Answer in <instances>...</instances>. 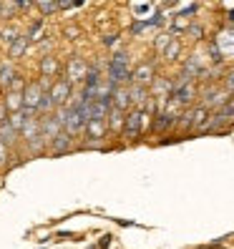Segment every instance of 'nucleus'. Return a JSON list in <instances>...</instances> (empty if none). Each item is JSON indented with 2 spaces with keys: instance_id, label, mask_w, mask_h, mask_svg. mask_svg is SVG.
<instances>
[{
  "instance_id": "7c9ffc66",
  "label": "nucleus",
  "mask_w": 234,
  "mask_h": 249,
  "mask_svg": "<svg viewBox=\"0 0 234 249\" xmlns=\"http://www.w3.org/2000/svg\"><path fill=\"white\" fill-rule=\"evenodd\" d=\"M116 38H119V36H106V38H104V46H113Z\"/></svg>"
},
{
  "instance_id": "7ed1b4c3",
  "label": "nucleus",
  "mask_w": 234,
  "mask_h": 249,
  "mask_svg": "<svg viewBox=\"0 0 234 249\" xmlns=\"http://www.w3.org/2000/svg\"><path fill=\"white\" fill-rule=\"evenodd\" d=\"M40 96H43V89H40V83L38 81H31L23 89V108L28 113H38V104H40Z\"/></svg>"
},
{
  "instance_id": "393cba45",
  "label": "nucleus",
  "mask_w": 234,
  "mask_h": 249,
  "mask_svg": "<svg viewBox=\"0 0 234 249\" xmlns=\"http://www.w3.org/2000/svg\"><path fill=\"white\" fill-rule=\"evenodd\" d=\"M63 33H66V38H68V40H76V38L81 36V31H78V28H76V25H68V28H66V31H63Z\"/></svg>"
},
{
  "instance_id": "20e7f679",
  "label": "nucleus",
  "mask_w": 234,
  "mask_h": 249,
  "mask_svg": "<svg viewBox=\"0 0 234 249\" xmlns=\"http://www.w3.org/2000/svg\"><path fill=\"white\" fill-rule=\"evenodd\" d=\"M51 101H53V106L55 108H63L68 106V98H71V83L66 78H58L55 83H51Z\"/></svg>"
},
{
  "instance_id": "2f4dec72",
  "label": "nucleus",
  "mask_w": 234,
  "mask_h": 249,
  "mask_svg": "<svg viewBox=\"0 0 234 249\" xmlns=\"http://www.w3.org/2000/svg\"><path fill=\"white\" fill-rule=\"evenodd\" d=\"M0 10H3V3H0Z\"/></svg>"
},
{
  "instance_id": "f3484780",
  "label": "nucleus",
  "mask_w": 234,
  "mask_h": 249,
  "mask_svg": "<svg viewBox=\"0 0 234 249\" xmlns=\"http://www.w3.org/2000/svg\"><path fill=\"white\" fill-rule=\"evenodd\" d=\"M16 141H18V134L10 128V124H8V121L0 124V143H3L5 149H10V146L16 143Z\"/></svg>"
},
{
  "instance_id": "f257e3e1",
  "label": "nucleus",
  "mask_w": 234,
  "mask_h": 249,
  "mask_svg": "<svg viewBox=\"0 0 234 249\" xmlns=\"http://www.w3.org/2000/svg\"><path fill=\"white\" fill-rule=\"evenodd\" d=\"M149 119V113L141 111V108H131L126 113V121H124V136L126 139H136L141 131H144V124Z\"/></svg>"
},
{
  "instance_id": "4be33fe9",
  "label": "nucleus",
  "mask_w": 234,
  "mask_h": 249,
  "mask_svg": "<svg viewBox=\"0 0 234 249\" xmlns=\"http://www.w3.org/2000/svg\"><path fill=\"white\" fill-rule=\"evenodd\" d=\"M36 8L43 13V16H51V13H58V3H36Z\"/></svg>"
},
{
  "instance_id": "dca6fc26",
  "label": "nucleus",
  "mask_w": 234,
  "mask_h": 249,
  "mask_svg": "<svg viewBox=\"0 0 234 249\" xmlns=\"http://www.w3.org/2000/svg\"><path fill=\"white\" fill-rule=\"evenodd\" d=\"M106 121H96V119H91L89 124H86V136L89 139H93V141H101L106 136Z\"/></svg>"
},
{
  "instance_id": "cd10ccee",
  "label": "nucleus",
  "mask_w": 234,
  "mask_h": 249,
  "mask_svg": "<svg viewBox=\"0 0 234 249\" xmlns=\"http://www.w3.org/2000/svg\"><path fill=\"white\" fill-rule=\"evenodd\" d=\"M189 36H194V38L199 40V38L204 36V31H201V28H199V25H192V28H189Z\"/></svg>"
},
{
  "instance_id": "c756f323",
  "label": "nucleus",
  "mask_w": 234,
  "mask_h": 249,
  "mask_svg": "<svg viewBox=\"0 0 234 249\" xmlns=\"http://www.w3.org/2000/svg\"><path fill=\"white\" fill-rule=\"evenodd\" d=\"M5 159H8V149H5V146H3V143H0V166H3V164H5Z\"/></svg>"
},
{
  "instance_id": "9b49d317",
  "label": "nucleus",
  "mask_w": 234,
  "mask_h": 249,
  "mask_svg": "<svg viewBox=\"0 0 234 249\" xmlns=\"http://www.w3.org/2000/svg\"><path fill=\"white\" fill-rule=\"evenodd\" d=\"M31 119H33V113H28V111L23 108V111L10 113V116H8V124H10V128H13V131H16V134L20 136V131L25 128V124L31 121Z\"/></svg>"
},
{
  "instance_id": "f03ea898",
  "label": "nucleus",
  "mask_w": 234,
  "mask_h": 249,
  "mask_svg": "<svg viewBox=\"0 0 234 249\" xmlns=\"http://www.w3.org/2000/svg\"><path fill=\"white\" fill-rule=\"evenodd\" d=\"M86 73H89V63L86 58L81 55H71L68 63H66V81L73 86V83H83L86 81Z\"/></svg>"
},
{
  "instance_id": "aec40b11",
  "label": "nucleus",
  "mask_w": 234,
  "mask_h": 249,
  "mask_svg": "<svg viewBox=\"0 0 234 249\" xmlns=\"http://www.w3.org/2000/svg\"><path fill=\"white\" fill-rule=\"evenodd\" d=\"M20 33H18V28L16 25H8V28H0V43H3V46H13V40H16Z\"/></svg>"
},
{
  "instance_id": "a878e982",
  "label": "nucleus",
  "mask_w": 234,
  "mask_h": 249,
  "mask_svg": "<svg viewBox=\"0 0 234 249\" xmlns=\"http://www.w3.org/2000/svg\"><path fill=\"white\" fill-rule=\"evenodd\" d=\"M83 3H68V0H63V3H58V10H71V8H81Z\"/></svg>"
},
{
  "instance_id": "ddd939ff",
  "label": "nucleus",
  "mask_w": 234,
  "mask_h": 249,
  "mask_svg": "<svg viewBox=\"0 0 234 249\" xmlns=\"http://www.w3.org/2000/svg\"><path fill=\"white\" fill-rule=\"evenodd\" d=\"M128 98H131V106L144 111V104H146V98H149V91H146L144 86H134V83H131L128 86Z\"/></svg>"
},
{
  "instance_id": "bb28decb",
  "label": "nucleus",
  "mask_w": 234,
  "mask_h": 249,
  "mask_svg": "<svg viewBox=\"0 0 234 249\" xmlns=\"http://www.w3.org/2000/svg\"><path fill=\"white\" fill-rule=\"evenodd\" d=\"M111 239H113V237H111V234H106V237H101V242L96 244V249H106V247L111 244Z\"/></svg>"
},
{
  "instance_id": "9d476101",
  "label": "nucleus",
  "mask_w": 234,
  "mask_h": 249,
  "mask_svg": "<svg viewBox=\"0 0 234 249\" xmlns=\"http://www.w3.org/2000/svg\"><path fill=\"white\" fill-rule=\"evenodd\" d=\"M124 121H126V113L111 106V111L106 116V128L113 131V134H119V131H124Z\"/></svg>"
},
{
  "instance_id": "5701e85b",
  "label": "nucleus",
  "mask_w": 234,
  "mask_h": 249,
  "mask_svg": "<svg viewBox=\"0 0 234 249\" xmlns=\"http://www.w3.org/2000/svg\"><path fill=\"white\" fill-rule=\"evenodd\" d=\"M171 40H174L171 36H159V38L154 40V48L164 53V51H166V46H169V43H171Z\"/></svg>"
},
{
  "instance_id": "a211bd4d",
  "label": "nucleus",
  "mask_w": 234,
  "mask_h": 249,
  "mask_svg": "<svg viewBox=\"0 0 234 249\" xmlns=\"http://www.w3.org/2000/svg\"><path fill=\"white\" fill-rule=\"evenodd\" d=\"M43 28H46V18H38V20H33L31 31L25 33L28 43H38V40H40V36H43Z\"/></svg>"
},
{
  "instance_id": "b1692460",
  "label": "nucleus",
  "mask_w": 234,
  "mask_h": 249,
  "mask_svg": "<svg viewBox=\"0 0 234 249\" xmlns=\"http://www.w3.org/2000/svg\"><path fill=\"white\" fill-rule=\"evenodd\" d=\"M151 8H154L151 3H134V5H131V10H134L136 16H144V13H149Z\"/></svg>"
},
{
  "instance_id": "423d86ee",
  "label": "nucleus",
  "mask_w": 234,
  "mask_h": 249,
  "mask_svg": "<svg viewBox=\"0 0 234 249\" xmlns=\"http://www.w3.org/2000/svg\"><path fill=\"white\" fill-rule=\"evenodd\" d=\"M131 83L134 86H151L154 83V66L151 63H141L136 71H131Z\"/></svg>"
},
{
  "instance_id": "6ab92c4d",
  "label": "nucleus",
  "mask_w": 234,
  "mask_h": 249,
  "mask_svg": "<svg viewBox=\"0 0 234 249\" xmlns=\"http://www.w3.org/2000/svg\"><path fill=\"white\" fill-rule=\"evenodd\" d=\"M174 124H177V116H169V113H164V111H159L156 124H154V131H166V128L174 126Z\"/></svg>"
},
{
  "instance_id": "f8f14e48",
  "label": "nucleus",
  "mask_w": 234,
  "mask_h": 249,
  "mask_svg": "<svg viewBox=\"0 0 234 249\" xmlns=\"http://www.w3.org/2000/svg\"><path fill=\"white\" fill-rule=\"evenodd\" d=\"M3 106L10 113H16V111H23V91H8L5 98H3Z\"/></svg>"
},
{
  "instance_id": "0eeeda50",
  "label": "nucleus",
  "mask_w": 234,
  "mask_h": 249,
  "mask_svg": "<svg viewBox=\"0 0 234 249\" xmlns=\"http://www.w3.org/2000/svg\"><path fill=\"white\" fill-rule=\"evenodd\" d=\"M38 71H40V76L43 78H53L61 73V61H58V55H43L40 58V63H38Z\"/></svg>"
},
{
  "instance_id": "4468645a",
  "label": "nucleus",
  "mask_w": 234,
  "mask_h": 249,
  "mask_svg": "<svg viewBox=\"0 0 234 249\" xmlns=\"http://www.w3.org/2000/svg\"><path fill=\"white\" fill-rule=\"evenodd\" d=\"M68 151H73V139L61 131L51 143V154H68Z\"/></svg>"
},
{
  "instance_id": "1a4fd4ad",
  "label": "nucleus",
  "mask_w": 234,
  "mask_h": 249,
  "mask_svg": "<svg viewBox=\"0 0 234 249\" xmlns=\"http://www.w3.org/2000/svg\"><path fill=\"white\" fill-rule=\"evenodd\" d=\"M18 78H20V76H18L16 66H13V63H0V89L10 91V86L16 83Z\"/></svg>"
},
{
  "instance_id": "39448f33",
  "label": "nucleus",
  "mask_w": 234,
  "mask_h": 249,
  "mask_svg": "<svg viewBox=\"0 0 234 249\" xmlns=\"http://www.w3.org/2000/svg\"><path fill=\"white\" fill-rule=\"evenodd\" d=\"M204 121H207V108L204 106H197V108H192V111H186L184 116H179V124L184 126V128H204Z\"/></svg>"
},
{
  "instance_id": "412c9836",
  "label": "nucleus",
  "mask_w": 234,
  "mask_h": 249,
  "mask_svg": "<svg viewBox=\"0 0 234 249\" xmlns=\"http://www.w3.org/2000/svg\"><path fill=\"white\" fill-rule=\"evenodd\" d=\"M181 53V46H179V40H171L169 46H166V51H164V58L166 61H177V55Z\"/></svg>"
},
{
  "instance_id": "c85d7f7f",
  "label": "nucleus",
  "mask_w": 234,
  "mask_h": 249,
  "mask_svg": "<svg viewBox=\"0 0 234 249\" xmlns=\"http://www.w3.org/2000/svg\"><path fill=\"white\" fill-rule=\"evenodd\" d=\"M227 78H229V81H227V86H224V91H227V93H232V91H234V73H229Z\"/></svg>"
},
{
  "instance_id": "6e6552de",
  "label": "nucleus",
  "mask_w": 234,
  "mask_h": 249,
  "mask_svg": "<svg viewBox=\"0 0 234 249\" xmlns=\"http://www.w3.org/2000/svg\"><path fill=\"white\" fill-rule=\"evenodd\" d=\"M194 93H197L194 83H186V86H179V89H174L169 98L174 101V104H179V106H189V104L194 101Z\"/></svg>"
},
{
  "instance_id": "2eb2a0df",
  "label": "nucleus",
  "mask_w": 234,
  "mask_h": 249,
  "mask_svg": "<svg viewBox=\"0 0 234 249\" xmlns=\"http://www.w3.org/2000/svg\"><path fill=\"white\" fill-rule=\"evenodd\" d=\"M28 46H31V43H28V38H25V36H18L16 40H13V46L8 48V58H10V63H13V61H18V58H23V55H25V51H28Z\"/></svg>"
}]
</instances>
